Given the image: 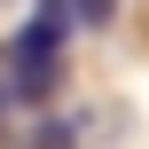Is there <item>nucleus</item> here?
<instances>
[{"label": "nucleus", "instance_id": "2", "mask_svg": "<svg viewBox=\"0 0 149 149\" xmlns=\"http://www.w3.org/2000/svg\"><path fill=\"white\" fill-rule=\"evenodd\" d=\"M31 149H79V126H71V118H39Z\"/></svg>", "mask_w": 149, "mask_h": 149}, {"label": "nucleus", "instance_id": "1", "mask_svg": "<svg viewBox=\"0 0 149 149\" xmlns=\"http://www.w3.org/2000/svg\"><path fill=\"white\" fill-rule=\"evenodd\" d=\"M71 24H79L71 0H39V8L24 16V31L8 39V94H16V102L55 94V79H63V31H71Z\"/></svg>", "mask_w": 149, "mask_h": 149}, {"label": "nucleus", "instance_id": "3", "mask_svg": "<svg viewBox=\"0 0 149 149\" xmlns=\"http://www.w3.org/2000/svg\"><path fill=\"white\" fill-rule=\"evenodd\" d=\"M71 16H79V24H110V16H118V0H71Z\"/></svg>", "mask_w": 149, "mask_h": 149}]
</instances>
